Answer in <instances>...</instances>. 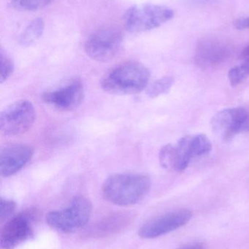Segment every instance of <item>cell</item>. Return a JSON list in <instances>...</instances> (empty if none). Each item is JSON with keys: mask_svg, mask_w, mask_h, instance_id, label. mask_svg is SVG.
<instances>
[{"mask_svg": "<svg viewBox=\"0 0 249 249\" xmlns=\"http://www.w3.org/2000/svg\"><path fill=\"white\" fill-rule=\"evenodd\" d=\"M34 150L29 145L13 144L1 149L0 152V174L11 177L20 171L33 156Z\"/></svg>", "mask_w": 249, "mask_h": 249, "instance_id": "7c38bea8", "label": "cell"}, {"mask_svg": "<svg viewBox=\"0 0 249 249\" xmlns=\"http://www.w3.org/2000/svg\"><path fill=\"white\" fill-rule=\"evenodd\" d=\"M192 217L188 209H181L159 215L142 225L138 235L144 239L159 238L185 226Z\"/></svg>", "mask_w": 249, "mask_h": 249, "instance_id": "ba28073f", "label": "cell"}, {"mask_svg": "<svg viewBox=\"0 0 249 249\" xmlns=\"http://www.w3.org/2000/svg\"><path fill=\"white\" fill-rule=\"evenodd\" d=\"M54 0H11V4L16 10L22 11H34L43 8Z\"/></svg>", "mask_w": 249, "mask_h": 249, "instance_id": "e0dca14e", "label": "cell"}, {"mask_svg": "<svg viewBox=\"0 0 249 249\" xmlns=\"http://www.w3.org/2000/svg\"><path fill=\"white\" fill-rule=\"evenodd\" d=\"M16 203L11 200H7V199L1 198L0 202V217L1 220L4 221L7 218L13 216L16 210Z\"/></svg>", "mask_w": 249, "mask_h": 249, "instance_id": "ffe728a7", "label": "cell"}, {"mask_svg": "<svg viewBox=\"0 0 249 249\" xmlns=\"http://www.w3.org/2000/svg\"><path fill=\"white\" fill-rule=\"evenodd\" d=\"M0 60H1L0 80H1V83H3L13 74V71H14V63L10 55L2 49L1 50V53H0Z\"/></svg>", "mask_w": 249, "mask_h": 249, "instance_id": "d6986e66", "label": "cell"}, {"mask_svg": "<svg viewBox=\"0 0 249 249\" xmlns=\"http://www.w3.org/2000/svg\"><path fill=\"white\" fill-rule=\"evenodd\" d=\"M133 216L129 213H115L108 215L96 222L88 231L91 238H104L121 232L133 221Z\"/></svg>", "mask_w": 249, "mask_h": 249, "instance_id": "5bb4252c", "label": "cell"}, {"mask_svg": "<svg viewBox=\"0 0 249 249\" xmlns=\"http://www.w3.org/2000/svg\"><path fill=\"white\" fill-rule=\"evenodd\" d=\"M36 119L32 102L16 101L6 107L0 115V130L7 136H19L30 130Z\"/></svg>", "mask_w": 249, "mask_h": 249, "instance_id": "52a82bcc", "label": "cell"}, {"mask_svg": "<svg viewBox=\"0 0 249 249\" xmlns=\"http://www.w3.org/2000/svg\"><path fill=\"white\" fill-rule=\"evenodd\" d=\"M213 131L223 140L230 141L236 135L249 132V109L229 108L214 115L211 121Z\"/></svg>", "mask_w": 249, "mask_h": 249, "instance_id": "9c48e42d", "label": "cell"}, {"mask_svg": "<svg viewBox=\"0 0 249 249\" xmlns=\"http://www.w3.org/2000/svg\"><path fill=\"white\" fill-rule=\"evenodd\" d=\"M173 17V10L166 6L134 5L124 13V26L128 32L140 33L159 27Z\"/></svg>", "mask_w": 249, "mask_h": 249, "instance_id": "5b68a950", "label": "cell"}, {"mask_svg": "<svg viewBox=\"0 0 249 249\" xmlns=\"http://www.w3.org/2000/svg\"><path fill=\"white\" fill-rule=\"evenodd\" d=\"M241 55H242L243 58L244 60L249 59V45L246 47L244 50H243L242 53H241Z\"/></svg>", "mask_w": 249, "mask_h": 249, "instance_id": "603a6c76", "label": "cell"}, {"mask_svg": "<svg viewBox=\"0 0 249 249\" xmlns=\"http://www.w3.org/2000/svg\"><path fill=\"white\" fill-rule=\"evenodd\" d=\"M211 149V142L206 135L184 136L176 144H167L161 148L159 162L168 171L181 172L188 167L192 158L207 155Z\"/></svg>", "mask_w": 249, "mask_h": 249, "instance_id": "7a4b0ae2", "label": "cell"}, {"mask_svg": "<svg viewBox=\"0 0 249 249\" xmlns=\"http://www.w3.org/2000/svg\"><path fill=\"white\" fill-rule=\"evenodd\" d=\"M180 249H206V246L203 243H194L186 245Z\"/></svg>", "mask_w": 249, "mask_h": 249, "instance_id": "7402d4cb", "label": "cell"}, {"mask_svg": "<svg viewBox=\"0 0 249 249\" xmlns=\"http://www.w3.org/2000/svg\"><path fill=\"white\" fill-rule=\"evenodd\" d=\"M149 177L143 174H115L108 177L103 185V197L110 203L130 206L140 202L149 193Z\"/></svg>", "mask_w": 249, "mask_h": 249, "instance_id": "6da1fadb", "label": "cell"}, {"mask_svg": "<svg viewBox=\"0 0 249 249\" xmlns=\"http://www.w3.org/2000/svg\"><path fill=\"white\" fill-rule=\"evenodd\" d=\"M230 48L220 41L206 39L197 45L195 61L201 67H213L225 61L230 55Z\"/></svg>", "mask_w": 249, "mask_h": 249, "instance_id": "4fadbf2b", "label": "cell"}, {"mask_svg": "<svg viewBox=\"0 0 249 249\" xmlns=\"http://www.w3.org/2000/svg\"><path fill=\"white\" fill-rule=\"evenodd\" d=\"M248 76H249V59L245 60V62L240 65L235 66V67L231 69L228 73L230 83L233 87L242 83Z\"/></svg>", "mask_w": 249, "mask_h": 249, "instance_id": "ac0fdd59", "label": "cell"}, {"mask_svg": "<svg viewBox=\"0 0 249 249\" xmlns=\"http://www.w3.org/2000/svg\"><path fill=\"white\" fill-rule=\"evenodd\" d=\"M122 39V34L118 28H101L87 38L84 43V51L86 55L95 61L109 62L118 54Z\"/></svg>", "mask_w": 249, "mask_h": 249, "instance_id": "8992f818", "label": "cell"}, {"mask_svg": "<svg viewBox=\"0 0 249 249\" xmlns=\"http://www.w3.org/2000/svg\"><path fill=\"white\" fill-rule=\"evenodd\" d=\"M92 212L90 200L83 196H77L66 209L49 212L46 215L45 221L53 229L64 233H70L86 226Z\"/></svg>", "mask_w": 249, "mask_h": 249, "instance_id": "277c9868", "label": "cell"}, {"mask_svg": "<svg viewBox=\"0 0 249 249\" xmlns=\"http://www.w3.org/2000/svg\"><path fill=\"white\" fill-rule=\"evenodd\" d=\"M34 215L32 211H26L13 216L4 224L0 235L1 249H14L33 237Z\"/></svg>", "mask_w": 249, "mask_h": 249, "instance_id": "30bf717a", "label": "cell"}, {"mask_svg": "<svg viewBox=\"0 0 249 249\" xmlns=\"http://www.w3.org/2000/svg\"><path fill=\"white\" fill-rule=\"evenodd\" d=\"M173 77L165 76L156 80L146 89V94L150 98H156L162 94L168 93L173 84Z\"/></svg>", "mask_w": 249, "mask_h": 249, "instance_id": "2e32d148", "label": "cell"}, {"mask_svg": "<svg viewBox=\"0 0 249 249\" xmlns=\"http://www.w3.org/2000/svg\"><path fill=\"white\" fill-rule=\"evenodd\" d=\"M45 23L42 18L32 20L20 34L19 42L23 46H29L36 42L43 33Z\"/></svg>", "mask_w": 249, "mask_h": 249, "instance_id": "9a60e30c", "label": "cell"}, {"mask_svg": "<svg viewBox=\"0 0 249 249\" xmlns=\"http://www.w3.org/2000/svg\"><path fill=\"white\" fill-rule=\"evenodd\" d=\"M150 78L149 70L137 62H126L116 66L101 80V88L107 93L133 95L146 89Z\"/></svg>", "mask_w": 249, "mask_h": 249, "instance_id": "3957f363", "label": "cell"}, {"mask_svg": "<svg viewBox=\"0 0 249 249\" xmlns=\"http://www.w3.org/2000/svg\"><path fill=\"white\" fill-rule=\"evenodd\" d=\"M234 27L238 30L249 29V17L238 19L233 23Z\"/></svg>", "mask_w": 249, "mask_h": 249, "instance_id": "44dd1931", "label": "cell"}, {"mask_svg": "<svg viewBox=\"0 0 249 249\" xmlns=\"http://www.w3.org/2000/svg\"><path fill=\"white\" fill-rule=\"evenodd\" d=\"M84 89L80 81H74L65 87L42 96V100L48 105L61 111H73L77 109L84 99Z\"/></svg>", "mask_w": 249, "mask_h": 249, "instance_id": "8fae6325", "label": "cell"}]
</instances>
